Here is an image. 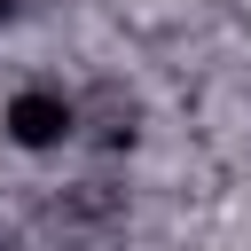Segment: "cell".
Segmentation results:
<instances>
[{
  "mask_svg": "<svg viewBox=\"0 0 251 251\" xmlns=\"http://www.w3.org/2000/svg\"><path fill=\"white\" fill-rule=\"evenodd\" d=\"M0 133H8L24 157H47V149H63V141L78 133V102H71L63 86H16V94L0 102Z\"/></svg>",
  "mask_w": 251,
  "mask_h": 251,
  "instance_id": "cell-1",
  "label": "cell"
},
{
  "mask_svg": "<svg viewBox=\"0 0 251 251\" xmlns=\"http://www.w3.org/2000/svg\"><path fill=\"white\" fill-rule=\"evenodd\" d=\"M16 16H24V0H0V24H16Z\"/></svg>",
  "mask_w": 251,
  "mask_h": 251,
  "instance_id": "cell-2",
  "label": "cell"
}]
</instances>
